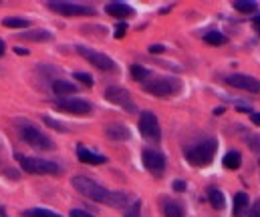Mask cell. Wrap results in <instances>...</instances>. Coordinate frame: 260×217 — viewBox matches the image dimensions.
I'll return each instance as SVG.
<instances>
[{
	"instance_id": "6da1fadb",
	"label": "cell",
	"mask_w": 260,
	"mask_h": 217,
	"mask_svg": "<svg viewBox=\"0 0 260 217\" xmlns=\"http://www.w3.org/2000/svg\"><path fill=\"white\" fill-rule=\"evenodd\" d=\"M71 183L81 195H85V197H89V199H93L97 203H105V205H111V207H123L127 203V193L109 191V189H105L103 185L95 183L93 179H89L85 175H75L71 179Z\"/></svg>"
},
{
	"instance_id": "7a4b0ae2",
	"label": "cell",
	"mask_w": 260,
	"mask_h": 217,
	"mask_svg": "<svg viewBox=\"0 0 260 217\" xmlns=\"http://www.w3.org/2000/svg\"><path fill=\"white\" fill-rule=\"evenodd\" d=\"M17 127H19V133L21 137L35 149H41V151H51L53 149V141L49 135H45L37 125H33L31 121H17Z\"/></svg>"
},
{
	"instance_id": "3957f363",
	"label": "cell",
	"mask_w": 260,
	"mask_h": 217,
	"mask_svg": "<svg viewBox=\"0 0 260 217\" xmlns=\"http://www.w3.org/2000/svg\"><path fill=\"white\" fill-rule=\"evenodd\" d=\"M216 149H218L216 139H206V141H202V143L190 147V149L186 151V159H188L190 165H194V167H206V165L212 163Z\"/></svg>"
},
{
	"instance_id": "277c9868",
	"label": "cell",
	"mask_w": 260,
	"mask_h": 217,
	"mask_svg": "<svg viewBox=\"0 0 260 217\" xmlns=\"http://www.w3.org/2000/svg\"><path fill=\"white\" fill-rule=\"evenodd\" d=\"M146 93L154 95V97H172L180 91V81L178 79H172V77H162V79H154V81H148L144 85Z\"/></svg>"
},
{
	"instance_id": "5b68a950",
	"label": "cell",
	"mask_w": 260,
	"mask_h": 217,
	"mask_svg": "<svg viewBox=\"0 0 260 217\" xmlns=\"http://www.w3.org/2000/svg\"><path fill=\"white\" fill-rule=\"evenodd\" d=\"M21 167L27 173H35V175H57V173H61V167L55 161H47V159H39V157H21Z\"/></svg>"
},
{
	"instance_id": "8992f818",
	"label": "cell",
	"mask_w": 260,
	"mask_h": 217,
	"mask_svg": "<svg viewBox=\"0 0 260 217\" xmlns=\"http://www.w3.org/2000/svg\"><path fill=\"white\" fill-rule=\"evenodd\" d=\"M140 131H142V135H144L148 141H152V143H158V141L162 139L160 121H158V117H156L152 111H144V113L140 115Z\"/></svg>"
},
{
	"instance_id": "52a82bcc",
	"label": "cell",
	"mask_w": 260,
	"mask_h": 217,
	"mask_svg": "<svg viewBox=\"0 0 260 217\" xmlns=\"http://www.w3.org/2000/svg\"><path fill=\"white\" fill-rule=\"evenodd\" d=\"M77 53H79L83 59H87L93 67H97V69H101V71L111 73V71H115V69H117L113 59H109L107 55L97 53V51H93V49H89V47H77Z\"/></svg>"
},
{
	"instance_id": "ba28073f",
	"label": "cell",
	"mask_w": 260,
	"mask_h": 217,
	"mask_svg": "<svg viewBox=\"0 0 260 217\" xmlns=\"http://www.w3.org/2000/svg\"><path fill=\"white\" fill-rule=\"evenodd\" d=\"M105 99H107L109 103H113V105H119V107L127 109L129 113H136V111H138V107H136L132 95H129V91H125V89H121V87H107V89H105Z\"/></svg>"
},
{
	"instance_id": "9c48e42d",
	"label": "cell",
	"mask_w": 260,
	"mask_h": 217,
	"mask_svg": "<svg viewBox=\"0 0 260 217\" xmlns=\"http://www.w3.org/2000/svg\"><path fill=\"white\" fill-rule=\"evenodd\" d=\"M49 9L63 15V17H93L95 11L85 5H73V3H49Z\"/></svg>"
},
{
	"instance_id": "30bf717a",
	"label": "cell",
	"mask_w": 260,
	"mask_h": 217,
	"mask_svg": "<svg viewBox=\"0 0 260 217\" xmlns=\"http://www.w3.org/2000/svg\"><path fill=\"white\" fill-rule=\"evenodd\" d=\"M57 107L67 111V113H73V115H79V117H87L91 115V105L79 97H65L61 101H57Z\"/></svg>"
},
{
	"instance_id": "8fae6325",
	"label": "cell",
	"mask_w": 260,
	"mask_h": 217,
	"mask_svg": "<svg viewBox=\"0 0 260 217\" xmlns=\"http://www.w3.org/2000/svg\"><path fill=\"white\" fill-rule=\"evenodd\" d=\"M226 83L234 89H240V91H248V93H260V81H256L254 77L250 75H228L226 77Z\"/></svg>"
},
{
	"instance_id": "7c38bea8",
	"label": "cell",
	"mask_w": 260,
	"mask_h": 217,
	"mask_svg": "<svg viewBox=\"0 0 260 217\" xmlns=\"http://www.w3.org/2000/svg\"><path fill=\"white\" fill-rule=\"evenodd\" d=\"M142 159H144V165H146V169H148L150 173L162 175V173L166 171V157H164L160 151L146 149L144 155H142Z\"/></svg>"
},
{
	"instance_id": "4fadbf2b",
	"label": "cell",
	"mask_w": 260,
	"mask_h": 217,
	"mask_svg": "<svg viewBox=\"0 0 260 217\" xmlns=\"http://www.w3.org/2000/svg\"><path fill=\"white\" fill-rule=\"evenodd\" d=\"M105 13L115 17V19H129V17H134V9L132 7H127L123 3H111L105 7Z\"/></svg>"
},
{
	"instance_id": "5bb4252c",
	"label": "cell",
	"mask_w": 260,
	"mask_h": 217,
	"mask_svg": "<svg viewBox=\"0 0 260 217\" xmlns=\"http://www.w3.org/2000/svg\"><path fill=\"white\" fill-rule=\"evenodd\" d=\"M77 157H79V161H83L87 165H103L107 161L103 155H97V153H93V151H89L85 147H79L77 149Z\"/></svg>"
},
{
	"instance_id": "9a60e30c",
	"label": "cell",
	"mask_w": 260,
	"mask_h": 217,
	"mask_svg": "<svg viewBox=\"0 0 260 217\" xmlns=\"http://www.w3.org/2000/svg\"><path fill=\"white\" fill-rule=\"evenodd\" d=\"M105 133H107V137L113 139V141H127V139H129V129H127L125 125H121V123L109 125V127L105 129Z\"/></svg>"
},
{
	"instance_id": "2e32d148",
	"label": "cell",
	"mask_w": 260,
	"mask_h": 217,
	"mask_svg": "<svg viewBox=\"0 0 260 217\" xmlns=\"http://www.w3.org/2000/svg\"><path fill=\"white\" fill-rule=\"evenodd\" d=\"M19 37L25 39V41H33V43H45V41H51L53 39V35L49 31H41V29L29 31V33H21Z\"/></svg>"
},
{
	"instance_id": "e0dca14e",
	"label": "cell",
	"mask_w": 260,
	"mask_h": 217,
	"mask_svg": "<svg viewBox=\"0 0 260 217\" xmlns=\"http://www.w3.org/2000/svg\"><path fill=\"white\" fill-rule=\"evenodd\" d=\"M232 211H234L236 217H242L248 211V195L244 191H240V193L234 195V209Z\"/></svg>"
},
{
	"instance_id": "ac0fdd59",
	"label": "cell",
	"mask_w": 260,
	"mask_h": 217,
	"mask_svg": "<svg viewBox=\"0 0 260 217\" xmlns=\"http://www.w3.org/2000/svg\"><path fill=\"white\" fill-rule=\"evenodd\" d=\"M162 207H164V215L166 217H184V209L180 203L172 201V199H164L162 201Z\"/></svg>"
},
{
	"instance_id": "d6986e66",
	"label": "cell",
	"mask_w": 260,
	"mask_h": 217,
	"mask_svg": "<svg viewBox=\"0 0 260 217\" xmlns=\"http://www.w3.org/2000/svg\"><path fill=\"white\" fill-rule=\"evenodd\" d=\"M53 91L57 93V95H73V93H77V87L73 85V83H69V81H63V79H57V81H53Z\"/></svg>"
},
{
	"instance_id": "ffe728a7",
	"label": "cell",
	"mask_w": 260,
	"mask_h": 217,
	"mask_svg": "<svg viewBox=\"0 0 260 217\" xmlns=\"http://www.w3.org/2000/svg\"><path fill=\"white\" fill-rule=\"evenodd\" d=\"M222 163H224V167H226V169H232V171H234V169H238V167H240L242 157H240V153H238V151H228V153L224 155V161H222Z\"/></svg>"
},
{
	"instance_id": "44dd1931",
	"label": "cell",
	"mask_w": 260,
	"mask_h": 217,
	"mask_svg": "<svg viewBox=\"0 0 260 217\" xmlns=\"http://www.w3.org/2000/svg\"><path fill=\"white\" fill-rule=\"evenodd\" d=\"M208 199H210V203H212V207H214V209H224L226 199H224V193H222L220 189L212 187V189L208 191Z\"/></svg>"
},
{
	"instance_id": "7402d4cb",
	"label": "cell",
	"mask_w": 260,
	"mask_h": 217,
	"mask_svg": "<svg viewBox=\"0 0 260 217\" xmlns=\"http://www.w3.org/2000/svg\"><path fill=\"white\" fill-rule=\"evenodd\" d=\"M25 217H61L59 213L51 211V209H43V207H35V209H27L23 211Z\"/></svg>"
},
{
	"instance_id": "603a6c76",
	"label": "cell",
	"mask_w": 260,
	"mask_h": 217,
	"mask_svg": "<svg viewBox=\"0 0 260 217\" xmlns=\"http://www.w3.org/2000/svg\"><path fill=\"white\" fill-rule=\"evenodd\" d=\"M123 217H142V201H140V199H136V201L129 203V205L125 207Z\"/></svg>"
},
{
	"instance_id": "cb8c5ba5",
	"label": "cell",
	"mask_w": 260,
	"mask_h": 217,
	"mask_svg": "<svg viewBox=\"0 0 260 217\" xmlns=\"http://www.w3.org/2000/svg\"><path fill=\"white\" fill-rule=\"evenodd\" d=\"M3 25L7 29H27L29 27V21L27 19H19V17H11V19H5Z\"/></svg>"
},
{
	"instance_id": "d4e9b609",
	"label": "cell",
	"mask_w": 260,
	"mask_h": 217,
	"mask_svg": "<svg viewBox=\"0 0 260 217\" xmlns=\"http://www.w3.org/2000/svg\"><path fill=\"white\" fill-rule=\"evenodd\" d=\"M234 9H236L238 13L252 15V13H256V3H248V0H238V3H234Z\"/></svg>"
},
{
	"instance_id": "484cf974",
	"label": "cell",
	"mask_w": 260,
	"mask_h": 217,
	"mask_svg": "<svg viewBox=\"0 0 260 217\" xmlns=\"http://www.w3.org/2000/svg\"><path fill=\"white\" fill-rule=\"evenodd\" d=\"M204 41L218 47V45H224V43H226V37H224L222 33H218V31H210V33L204 35Z\"/></svg>"
},
{
	"instance_id": "4316f807",
	"label": "cell",
	"mask_w": 260,
	"mask_h": 217,
	"mask_svg": "<svg viewBox=\"0 0 260 217\" xmlns=\"http://www.w3.org/2000/svg\"><path fill=\"white\" fill-rule=\"evenodd\" d=\"M132 75H134L136 81H142V83L152 77V73H150L146 67H142V65H134V67H132Z\"/></svg>"
},
{
	"instance_id": "83f0119b",
	"label": "cell",
	"mask_w": 260,
	"mask_h": 217,
	"mask_svg": "<svg viewBox=\"0 0 260 217\" xmlns=\"http://www.w3.org/2000/svg\"><path fill=\"white\" fill-rule=\"evenodd\" d=\"M75 79L77 81H81L83 85H87V87H91L93 85V77L91 75H87V73H75Z\"/></svg>"
},
{
	"instance_id": "f1b7e54d",
	"label": "cell",
	"mask_w": 260,
	"mask_h": 217,
	"mask_svg": "<svg viewBox=\"0 0 260 217\" xmlns=\"http://www.w3.org/2000/svg\"><path fill=\"white\" fill-rule=\"evenodd\" d=\"M125 33H127V25H125V23H119V25L115 27V39H123Z\"/></svg>"
},
{
	"instance_id": "f546056e",
	"label": "cell",
	"mask_w": 260,
	"mask_h": 217,
	"mask_svg": "<svg viewBox=\"0 0 260 217\" xmlns=\"http://www.w3.org/2000/svg\"><path fill=\"white\" fill-rule=\"evenodd\" d=\"M45 123H47L49 127H55L57 131H67V129H65V125H63V123H59V121H55V119H49V117H45Z\"/></svg>"
},
{
	"instance_id": "4dcf8cb0",
	"label": "cell",
	"mask_w": 260,
	"mask_h": 217,
	"mask_svg": "<svg viewBox=\"0 0 260 217\" xmlns=\"http://www.w3.org/2000/svg\"><path fill=\"white\" fill-rule=\"evenodd\" d=\"M71 217H93V215L83 209H71Z\"/></svg>"
},
{
	"instance_id": "1f68e13d",
	"label": "cell",
	"mask_w": 260,
	"mask_h": 217,
	"mask_svg": "<svg viewBox=\"0 0 260 217\" xmlns=\"http://www.w3.org/2000/svg\"><path fill=\"white\" fill-rule=\"evenodd\" d=\"M248 217H260V201L254 203V207L250 209V215Z\"/></svg>"
},
{
	"instance_id": "d6a6232c",
	"label": "cell",
	"mask_w": 260,
	"mask_h": 217,
	"mask_svg": "<svg viewBox=\"0 0 260 217\" xmlns=\"http://www.w3.org/2000/svg\"><path fill=\"white\" fill-rule=\"evenodd\" d=\"M164 51H166V49H164L162 45H152V47H150V53H152V55H160V53H164Z\"/></svg>"
},
{
	"instance_id": "836d02e7",
	"label": "cell",
	"mask_w": 260,
	"mask_h": 217,
	"mask_svg": "<svg viewBox=\"0 0 260 217\" xmlns=\"http://www.w3.org/2000/svg\"><path fill=\"white\" fill-rule=\"evenodd\" d=\"M174 191H186V183L184 181H174Z\"/></svg>"
},
{
	"instance_id": "e575fe53",
	"label": "cell",
	"mask_w": 260,
	"mask_h": 217,
	"mask_svg": "<svg viewBox=\"0 0 260 217\" xmlns=\"http://www.w3.org/2000/svg\"><path fill=\"white\" fill-rule=\"evenodd\" d=\"M250 119L254 125H260V113H250Z\"/></svg>"
},
{
	"instance_id": "d590c367",
	"label": "cell",
	"mask_w": 260,
	"mask_h": 217,
	"mask_svg": "<svg viewBox=\"0 0 260 217\" xmlns=\"http://www.w3.org/2000/svg\"><path fill=\"white\" fill-rule=\"evenodd\" d=\"M15 53H17V55H29V51L23 49V47H15Z\"/></svg>"
},
{
	"instance_id": "8d00e7d4",
	"label": "cell",
	"mask_w": 260,
	"mask_h": 217,
	"mask_svg": "<svg viewBox=\"0 0 260 217\" xmlns=\"http://www.w3.org/2000/svg\"><path fill=\"white\" fill-rule=\"evenodd\" d=\"M5 51H7V45H5L3 41H0V57H3V55H5Z\"/></svg>"
},
{
	"instance_id": "74e56055",
	"label": "cell",
	"mask_w": 260,
	"mask_h": 217,
	"mask_svg": "<svg viewBox=\"0 0 260 217\" xmlns=\"http://www.w3.org/2000/svg\"><path fill=\"white\" fill-rule=\"evenodd\" d=\"M254 23H258V25H260V15H258V19H254Z\"/></svg>"
}]
</instances>
